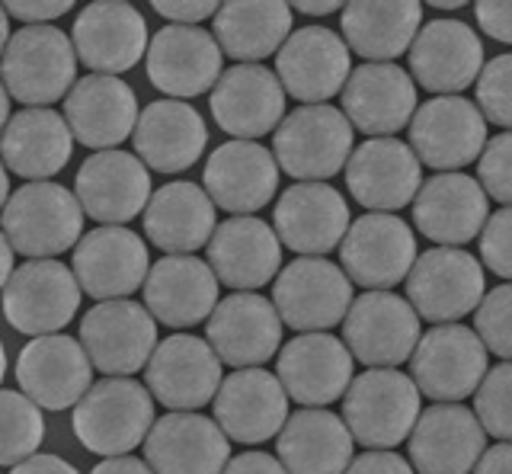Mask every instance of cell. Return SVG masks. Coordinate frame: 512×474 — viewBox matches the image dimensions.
<instances>
[{"mask_svg":"<svg viewBox=\"0 0 512 474\" xmlns=\"http://www.w3.org/2000/svg\"><path fill=\"white\" fill-rule=\"evenodd\" d=\"M340 263L349 282L368 292H391L407 282L416 263V234L404 218L368 212L349 221L340 244Z\"/></svg>","mask_w":512,"mask_h":474,"instance_id":"obj_9","label":"cell"},{"mask_svg":"<svg viewBox=\"0 0 512 474\" xmlns=\"http://www.w3.org/2000/svg\"><path fill=\"white\" fill-rule=\"evenodd\" d=\"M202 180L215 209L228 215H253L279 193V164L269 148L234 138L212 151Z\"/></svg>","mask_w":512,"mask_h":474,"instance_id":"obj_29","label":"cell"},{"mask_svg":"<svg viewBox=\"0 0 512 474\" xmlns=\"http://www.w3.org/2000/svg\"><path fill=\"white\" fill-rule=\"evenodd\" d=\"M144 462L154 474H221L231 462V439L196 410H170L144 439Z\"/></svg>","mask_w":512,"mask_h":474,"instance_id":"obj_25","label":"cell"},{"mask_svg":"<svg viewBox=\"0 0 512 474\" xmlns=\"http://www.w3.org/2000/svg\"><path fill=\"white\" fill-rule=\"evenodd\" d=\"M346 186L368 212L394 215L416 199L423 186V164L400 138H368L346 161Z\"/></svg>","mask_w":512,"mask_h":474,"instance_id":"obj_19","label":"cell"},{"mask_svg":"<svg viewBox=\"0 0 512 474\" xmlns=\"http://www.w3.org/2000/svg\"><path fill=\"white\" fill-rule=\"evenodd\" d=\"M343 474H416V471L404 455H397L391 449H372L352 458Z\"/></svg>","mask_w":512,"mask_h":474,"instance_id":"obj_51","label":"cell"},{"mask_svg":"<svg viewBox=\"0 0 512 474\" xmlns=\"http://www.w3.org/2000/svg\"><path fill=\"white\" fill-rule=\"evenodd\" d=\"M154 10L170 20V26H199L208 17L215 20L218 4L215 0H154Z\"/></svg>","mask_w":512,"mask_h":474,"instance_id":"obj_48","label":"cell"},{"mask_svg":"<svg viewBox=\"0 0 512 474\" xmlns=\"http://www.w3.org/2000/svg\"><path fill=\"white\" fill-rule=\"evenodd\" d=\"M45 436L42 407L23 391L0 388V468H13L39 452Z\"/></svg>","mask_w":512,"mask_h":474,"instance_id":"obj_42","label":"cell"},{"mask_svg":"<svg viewBox=\"0 0 512 474\" xmlns=\"http://www.w3.org/2000/svg\"><path fill=\"white\" fill-rule=\"evenodd\" d=\"M352 433L327 407H301L276 436V458L288 474H343L352 462Z\"/></svg>","mask_w":512,"mask_h":474,"instance_id":"obj_39","label":"cell"},{"mask_svg":"<svg viewBox=\"0 0 512 474\" xmlns=\"http://www.w3.org/2000/svg\"><path fill=\"white\" fill-rule=\"evenodd\" d=\"M208 125L196 106L183 100H154L135 125L138 161L157 173H180L205 154Z\"/></svg>","mask_w":512,"mask_h":474,"instance_id":"obj_36","label":"cell"},{"mask_svg":"<svg viewBox=\"0 0 512 474\" xmlns=\"http://www.w3.org/2000/svg\"><path fill=\"white\" fill-rule=\"evenodd\" d=\"M215 423L224 436L244 446L282 433L288 420V394L276 375L266 369H237L221 382L215 394Z\"/></svg>","mask_w":512,"mask_h":474,"instance_id":"obj_33","label":"cell"},{"mask_svg":"<svg viewBox=\"0 0 512 474\" xmlns=\"http://www.w3.org/2000/svg\"><path fill=\"white\" fill-rule=\"evenodd\" d=\"M80 286L61 260H26L4 286V318L29 337L61 334L74 321Z\"/></svg>","mask_w":512,"mask_h":474,"instance_id":"obj_11","label":"cell"},{"mask_svg":"<svg viewBox=\"0 0 512 474\" xmlns=\"http://www.w3.org/2000/svg\"><path fill=\"white\" fill-rule=\"evenodd\" d=\"M221 474H288L282 462L269 452H240L234 455Z\"/></svg>","mask_w":512,"mask_h":474,"instance_id":"obj_52","label":"cell"},{"mask_svg":"<svg viewBox=\"0 0 512 474\" xmlns=\"http://www.w3.org/2000/svg\"><path fill=\"white\" fill-rule=\"evenodd\" d=\"M272 305L298 334H327L343 324L352 305V282L327 257H298L272 282Z\"/></svg>","mask_w":512,"mask_h":474,"instance_id":"obj_6","label":"cell"},{"mask_svg":"<svg viewBox=\"0 0 512 474\" xmlns=\"http://www.w3.org/2000/svg\"><path fill=\"white\" fill-rule=\"evenodd\" d=\"M0 84L23 109H52L77 84V52L58 26H23L0 58Z\"/></svg>","mask_w":512,"mask_h":474,"instance_id":"obj_1","label":"cell"},{"mask_svg":"<svg viewBox=\"0 0 512 474\" xmlns=\"http://www.w3.org/2000/svg\"><path fill=\"white\" fill-rule=\"evenodd\" d=\"M16 382L42 410H68L90 391L93 362L68 334L32 337L16 356Z\"/></svg>","mask_w":512,"mask_h":474,"instance_id":"obj_20","label":"cell"},{"mask_svg":"<svg viewBox=\"0 0 512 474\" xmlns=\"http://www.w3.org/2000/svg\"><path fill=\"white\" fill-rule=\"evenodd\" d=\"M205 250L215 279L237 292H256L276 282L282 266V244L276 231L253 215L221 221Z\"/></svg>","mask_w":512,"mask_h":474,"instance_id":"obj_34","label":"cell"},{"mask_svg":"<svg viewBox=\"0 0 512 474\" xmlns=\"http://www.w3.org/2000/svg\"><path fill=\"white\" fill-rule=\"evenodd\" d=\"M474 334L487 353L512 362V282L490 289L474 311Z\"/></svg>","mask_w":512,"mask_h":474,"instance_id":"obj_44","label":"cell"},{"mask_svg":"<svg viewBox=\"0 0 512 474\" xmlns=\"http://www.w3.org/2000/svg\"><path fill=\"white\" fill-rule=\"evenodd\" d=\"M420 388L397 369H368L343 394V423L365 449H394L420 420Z\"/></svg>","mask_w":512,"mask_h":474,"instance_id":"obj_4","label":"cell"},{"mask_svg":"<svg viewBox=\"0 0 512 474\" xmlns=\"http://www.w3.org/2000/svg\"><path fill=\"white\" fill-rule=\"evenodd\" d=\"M144 215V234L148 241L164 250L167 257L196 254L199 247H208L218 228L215 202L208 199L202 186L189 180L167 183L151 193Z\"/></svg>","mask_w":512,"mask_h":474,"instance_id":"obj_37","label":"cell"},{"mask_svg":"<svg viewBox=\"0 0 512 474\" xmlns=\"http://www.w3.org/2000/svg\"><path fill=\"white\" fill-rule=\"evenodd\" d=\"M282 318L269 298L256 292H234L215 305L205 324L208 346L221 366L260 369L282 346Z\"/></svg>","mask_w":512,"mask_h":474,"instance_id":"obj_18","label":"cell"},{"mask_svg":"<svg viewBox=\"0 0 512 474\" xmlns=\"http://www.w3.org/2000/svg\"><path fill=\"white\" fill-rule=\"evenodd\" d=\"M410 378L436 404H458L480 388L487 375V346L471 327L436 324L420 337L410 356Z\"/></svg>","mask_w":512,"mask_h":474,"instance_id":"obj_7","label":"cell"},{"mask_svg":"<svg viewBox=\"0 0 512 474\" xmlns=\"http://www.w3.org/2000/svg\"><path fill=\"white\" fill-rule=\"evenodd\" d=\"M292 10L298 13H308V17H324V13H336V10H343L336 0H324V4H317V0H301V4H295Z\"/></svg>","mask_w":512,"mask_h":474,"instance_id":"obj_57","label":"cell"},{"mask_svg":"<svg viewBox=\"0 0 512 474\" xmlns=\"http://www.w3.org/2000/svg\"><path fill=\"white\" fill-rule=\"evenodd\" d=\"M490 218V199L468 173H436L413 199V225L439 247H464L480 237Z\"/></svg>","mask_w":512,"mask_h":474,"instance_id":"obj_27","label":"cell"},{"mask_svg":"<svg viewBox=\"0 0 512 474\" xmlns=\"http://www.w3.org/2000/svg\"><path fill=\"white\" fill-rule=\"evenodd\" d=\"M474 106L487 122L512 132V52L490 58L474 81Z\"/></svg>","mask_w":512,"mask_h":474,"instance_id":"obj_45","label":"cell"},{"mask_svg":"<svg viewBox=\"0 0 512 474\" xmlns=\"http://www.w3.org/2000/svg\"><path fill=\"white\" fill-rule=\"evenodd\" d=\"M10 199V177H7V167L0 161V205H7Z\"/></svg>","mask_w":512,"mask_h":474,"instance_id":"obj_60","label":"cell"},{"mask_svg":"<svg viewBox=\"0 0 512 474\" xmlns=\"http://www.w3.org/2000/svg\"><path fill=\"white\" fill-rule=\"evenodd\" d=\"M410 148L420 164L458 173L484 154L487 119L464 97H432L410 119Z\"/></svg>","mask_w":512,"mask_h":474,"instance_id":"obj_13","label":"cell"},{"mask_svg":"<svg viewBox=\"0 0 512 474\" xmlns=\"http://www.w3.org/2000/svg\"><path fill=\"white\" fill-rule=\"evenodd\" d=\"M74 196L87 218L100 221V228H122L148 209L151 170L128 151H96L77 170Z\"/></svg>","mask_w":512,"mask_h":474,"instance_id":"obj_17","label":"cell"},{"mask_svg":"<svg viewBox=\"0 0 512 474\" xmlns=\"http://www.w3.org/2000/svg\"><path fill=\"white\" fill-rule=\"evenodd\" d=\"M477 26L503 45H512V0H480L474 7Z\"/></svg>","mask_w":512,"mask_h":474,"instance_id":"obj_50","label":"cell"},{"mask_svg":"<svg viewBox=\"0 0 512 474\" xmlns=\"http://www.w3.org/2000/svg\"><path fill=\"white\" fill-rule=\"evenodd\" d=\"M477 183L503 209H512V132L487 138L484 154L477 157Z\"/></svg>","mask_w":512,"mask_h":474,"instance_id":"obj_46","label":"cell"},{"mask_svg":"<svg viewBox=\"0 0 512 474\" xmlns=\"http://www.w3.org/2000/svg\"><path fill=\"white\" fill-rule=\"evenodd\" d=\"M10 474H77V468L71 462H64L58 455H45V452H36L26 462L13 465Z\"/></svg>","mask_w":512,"mask_h":474,"instance_id":"obj_53","label":"cell"},{"mask_svg":"<svg viewBox=\"0 0 512 474\" xmlns=\"http://www.w3.org/2000/svg\"><path fill=\"white\" fill-rule=\"evenodd\" d=\"M80 346L87 350L93 369L132 378L157 350V321L148 308L128 298L96 302L80 321Z\"/></svg>","mask_w":512,"mask_h":474,"instance_id":"obj_12","label":"cell"},{"mask_svg":"<svg viewBox=\"0 0 512 474\" xmlns=\"http://www.w3.org/2000/svg\"><path fill=\"white\" fill-rule=\"evenodd\" d=\"M10 276H13V247L4 237V231H0V289L7 286Z\"/></svg>","mask_w":512,"mask_h":474,"instance_id":"obj_56","label":"cell"},{"mask_svg":"<svg viewBox=\"0 0 512 474\" xmlns=\"http://www.w3.org/2000/svg\"><path fill=\"white\" fill-rule=\"evenodd\" d=\"M487 295L484 266L461 247H432L416 257L407 276V302L420 321L455 324L477 311Z\"/></svg>","mask_w":512,"mask_h":474,"instance_id":"obj_8","label":"cell"},{"mask_svg":"<svg viewBox=\"0 0 512 474\" xmlns=\"http://www.w3.org/2000/svg\"><path fill=\"white\" fill-rule=\"evenodd\" d=\"M221 382V359L208 340L192 334L160 340L144 366V388L170 410H199L212 404Z\"/></svg>","mask_w":512,"mask_h":474,"instance_id":"obj_15","label":"cell"},{"mask_svg":"<svg viewBox=\"0 0 512 474\" xmlns=\"http://www.w3.org/2000/svg\"><path fill=\"white\" fill-rule=\"evenodd\" d=\"M208 103L218 129L237 141L263 138L285 119V90L276 71L263 65H234L221 71Z\"/></svg>","mask_w":512,"mask_h":474,"instance_id":"obj_30","label":"cell"},{"mask_svg":"<svg viewBox=\"0 0 512 474\" xmlns=\"http://www.w3.org/2000/svg\"><path fill=\"white\" fill-rule=\"evenodd\" d=\"M343 116L368 138H394L416 113V84L407 68L365 61L343 87Z\"/></svg>","mask_w":512,"mask_h":474,"instance_id":"obj_26","label":"cell"},{"mask_svg":"<svg viewBox=\"0 0 512 474\" xmlns=\"http://www.w3.org/2000/svg\"><path fill=\"white\" fill-rule=\"evenodd\" d=\"M71 42L77 58L93 74L119 77L148 55V23L125 0H96L74 17Z\"/></svg>","mask_w":512,"mask_h":474,"instance_id":"obj_14","label":"cell"},{"mask_svg":"<svg viewBox=\"0 0 512 474\" xmlns=\"http://www.w3.org/2000/svg\"><path fill=\"white\" fill-rule=\"evenodd\" d=\"M7 122H10V93L0 84V129H7Z\"/></svg>","mask_w":512,"mask_h":474,"instance_id":"obj_59","label":"cell"},{"mask_svg":"<svg viewBox=\"0 0 512 474\" xmlns=\"http://www.w3.org/2000/svg\"><path fill=\"white\" fill-rule=\"evenodd\" d=\"M71 273L84 295L96 302H112L144 286L151 273V257L135 231L103 225L77 241Z\"/></svg>","mask_w":512,"mask_h":474,"instance_id":"obj_21","label":"cell"},{"mask_svg":"<svg viewBox=\"0 0 512 474\" xmlns=\"http://www.w3.org/2000/svg\"><path fill=\"white\" fill-rule=\"evenodd\" d=\"M74 436L93 455L116 458L144 446L154 426V398L135 378L109 375L93 382L74 407Z\"/></svg>","mask_w":512,"mask_h":474,"instance_id":"obj_3","label":"cell"},{"mask_svg":"<svg viewBox=\"0 0 512 474\" xmlns=\"http://www.w3.org/2000/svg\"><path fill=\"white\" fill-rule=\"evenodd\" d=\"M484 71V42L461 20H429L420 26L410 45L413 84L436 93L458 97Z\"/></svg>","mask_w":512,"mask_h":474,"instance_id":"obj_22","label":"cell"},{"mask_svg":"<svg viewBox=\"0 0 512 474\" xmlns=\"http://www.w3.org/2000/svg\"><path fill=\"white\" fill-rule=\"evenodd\" d=\"M474 474H512V442H496V446L484 449Z\"/></svg>","mask_w":512,"mask_h":474,"instance_id":"obj_54","label":"cell"},{"mask_svg":"<svg viewBox=\"0 0 512 474\" xmlns=\"http://www.w3.org/2000/svg\"><path fill=\"white\" fill-rule=\"evenodd\" d=\"M343 42L365 61L388 65L410 52L423 26V7L413 0H356L343 7Z\"/></svg>","mask_w":512,"mask_h":474,"instance_id":"obj_40","label":"cell"},{"mask_svg":"<svg viewBox=\"0 0 512 474\" xmlns=\"http://www.w3.org/2000/svg\"><path fill=\"white\" fill-rule=\"evenodd\" d=\"M487 449V433L464 404H432L410 433V465L416 474H471Z\"/></svg>","mask_w":512,"mask_h":474,"instance_id":"obj_28","label":"cell"},{"mask_svg":"<svg viewBox=\"0 0 512 474\" xmlns=\"http://www.w3.org/2000/svg\"><path fill=\"white\" fill-rule=\"evenodd\" d=\"M141 289L151 318L173 330L208 321L218 305V279L212 266L192 254L157 260Z\"/></svg>","mask_w":512,"mask_h":474,"instance_id":"obj_35","label":"cell"},{"mask_svg":"<svg viewBox=\"0 0 512 474\" xmlns=\"http://www.w3.org/2000/svg\"><path fill=\"white\" fill-rule=\"evenodd\" d=\"M480 260L490 273L512 282V209H500L480 231Z\"/></svg>","mask_w":512,"mask_h":474,"instance_id":"obj_47","label":"cell"},{"mask_svg":"<svg viewBox=\"0 0 512 474\" xmlns=\"http://www.w3.org/2000/svg\"><path fill=\"white\" fill-rule=\"evenodd\" d=\"M0 231L10 241L13 254L55 260L84 237V209L61 183H23L4 205Z\"/></svg>","mask_w":512,"mask_h":474,"instance_id":"obj_2","label":"cell"},{"mask_svg":"<svg viewBox=\"0 0 512 474\" xmlns=\"http://www.w3.org/2000/svg\"><path fill=\"white\" fill-rule=\"evenodd\" d=\"M74 135L55 109H20L0 135V161L29 183L52 180L68 167Z\"/></svg>","mask_w":512,"mask_h":474,"instance_id":"obj_38","label":"cell"},{"mask_svg":"<svg viewBox=\"0 0 512 474\" xmlns=\"http://www.w3.org/2000/svg\"><path fill=\"white\" fill-rule=\"evenodd\" d=\"M7 375V353H4V343H0V382H4Z\"/></svg>","mask_w":512,"mask_h":474,"instance_id":"obj_61","label":"cell"},{"mask_svg":"<svg viewBox=\"0 0 512 474\" xmlns=\"http://www.w3.org/2000/svg\"><path fill=\"white\" fill-rule=\"evenodd\" d=\"M432 7H436V10H461V4H442V0H436Z\"/></svg>","mask_w":512,"mask_h":474,"instance_id":"obj_62","label":"cell"},{"mask_svg":"<svg viewBox=\"0 0 512 474\" xmlns=\"http://www.w3.org/2000/svg\"><path fill=\"white\" fill-rule=\"evenodd\" d=\"M7 17H16L23 26H52L71 10L68 0H10L4 4Z\"/></svg>","mask_w":512,"mask_h":474,"instance_id":"obj_49","label":"cell"},{"mask_svg":"<svg viewBox=\"0 0 512 474\" xmlns=\"http://www.w3.org/2000/svg\"><path fill=\"white\" fill-rule=\"evenodd\" d=\"M420 314L394 292H365L343 318V343L368 369H397L420 343Z\"/></svg>","mask_w":512,"mask_h":474,"instance_id":"obj_10","label":"cell"},{"mask_svg":"<svg viewBox=\"0 0 512 474\" xmlns=\"http://www.w3.org/2000/svg\"><path fill=\"white\" fill-rule=\"evenodd\" d=\"M352 74L349 49L327 26H304L285 39L276 55V77L301 106H320L343 93Z\"/></svg>","mask_w":512,"mask_h":474,"instance_id":"obj_16","label":"cell"},{"mask_svg":"<svg viewBox=\"0 0 512 474\" xmlns=\"http://www.w3.org/2000/svg\"><path fill=\"white\" fill-rule=\"evenodd\" d=\"M474 414L484 433L512 442V362L487 369L484 382L474 391Z\"/></svg>","mask_w":512,"mask_h":474,"instance_id":"obj_43","label":"cell"},{"mask_svg":"<svg viewBox=\"0 0 512 474\" xmlns=\"http://www.w3.org/2000/svg\"><path fill=\"white\" fill-rule=\"evenodd\" d=\"M90 474H154L148 462H141L135 455H116V458H103Z\"/></svg>","mask_w":512,"mask_h":474,"instance_id":"obj_55","label":"cell"},{"mask_svg":"<svg viewBox=\"0 0 512 474\" xmlns=\"http://www.w3.org/2000/svg\"><path fill=\"white\" fill-rule=\"evenodd\" d=\"M352 154V125L330 103L298 106L272 132V157L298 183H324L346 170Z\"/></svg>","mask_w":512,"mask_h":474,"instance_id":"obj_5","label":"cell"},{"mask_svg":"<svg viewBox=\"0 0 512 474\" xmlns=\"http://www.w3.org/2000/svg\"><path fill=\"white\" fill-rule=\"evenodd\" d=\"M148 81L167 100H192L221 77V49L202 26H164L148 45Z\"/></svg>","mask_w":512,"mask_h":474,"instance_id":"obj_24","label":"cell"},{"mask_svg":"<svg viewBox=\"0 0 512 474\" xmlns=\"http://www.w3.org/2000/svg\"><path fill=\"white\" fill-rule=\"evenodd\" d=\"M138 97L122 77L87 74L64 97V122L71 135L93 151H116V145L135 135Z\"/></svg>","mask_w":512,"mask_h":474,"instance_id":"obj_32","label":"cell"},{"mask_svg":"<svg viewBox=\"0 0 512 474\" xmlns=\"http://www.w3.org/2000/svg\"><path fill=\"white\" fill-rule=\"evenodd\" d=\"M276 378L288 401L301 407H327L352 385V353L333 334H298L288 340L276 362Z\"/></svg>","mask_w":512,"mask_h":474,"instance_id":"obj_31","label":"cell"},{"mask_svg":"<svg viewBox=\"0 0 512 474\" xmlns=\"http://www.w3.org/2000/svg\"><path fill=\"white\" fill-rule=\"evenodd\" d=\"M292 4L282 0H231L215 13V42L221 55L240 65H260L263 58L279 55L292 36Z\"/></svg>","mask_w":512,"mask_h":474,"instance_id":"obj_41","label":"cell"},{"mask_svg":"<svg viewBox=\"0 0 512 474\" xmlns=\"http://www.w3.org/2000/svg\"><path fill=\"white\" fill-rule=\"evenodd\" d=\"M279 244L298 257H324L343 244L349 231V205L330 183L288 186L272 212Z\"/></svg>","mask_w":512,"mask_h":474,"instance_id":"obj_23","label":"cell"},{"mask_svg":"<svg viewBox=\"0 0 512 474\" xmlns=\"http://www.w3.org/2000/svg\"><path fill=\"white\" fill-rule=\"evenodd\" d=\"M7 42H10V17H7L4 4H0V58L7 52Z\"/></svg>","mask_w":512,"mask_h":474,"instance_id":"obj_58","label":"cell"}]
</instances>
